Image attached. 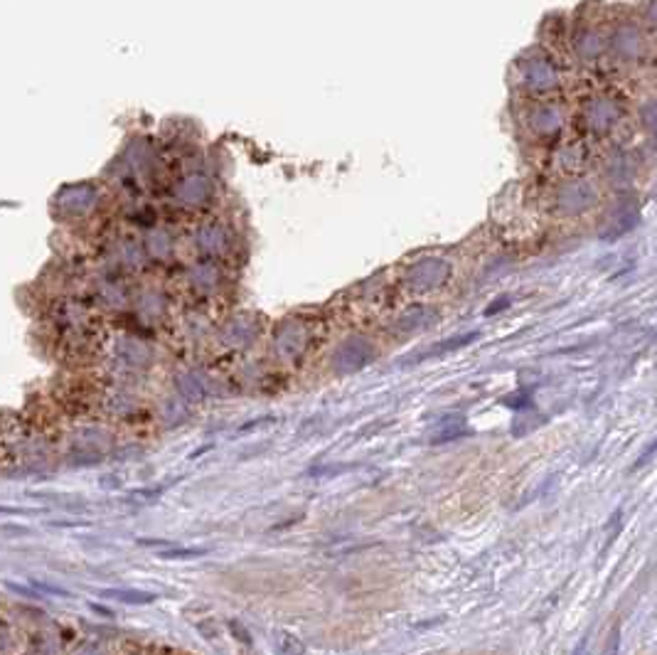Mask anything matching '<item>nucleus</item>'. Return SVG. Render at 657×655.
I'll return each instance as SVG.
<instances>
[{
  "label": "nucleus",
  "mask_w": 657,
  "mask_h": 655,
  "mask_svg": "<svg viewBox=\"0 0 657 655\" xmlns=\"http://www.w3.org/2000/svg\"><path fill=\"white\" fill-rule=\"evenodd\" d=\"M92 608H94V611H97V613H103V616H108V618H111V616H113V613H111V611H106V608H101V606H97V604H92Z\"/></svg>",
  "instance_id": "1a4fd4ad"
},
{
  "label": "nucleus",
  "mask_w": 657,
  "mask_h": 655,
  "mask_svg": "<svg viewBox=\"0 0 657 655\" xmlns=\"http://www.w3.org/2000/svg\"><path fill=\"white\" fill-rule=\"evenodd\" d=\"M465 419H460V424H453L451 429H443V431L433 433L431 436V444H448V441H456L460 439V436H468V429H463Z\"/></svg>",
  "instance_id": "20e7f679"
},
{
  "label": "nucleus",
  "mask_w": 657,
  "mask_h": 655,
  "mask_svg": "<svg viewBox=\"0 0 657 655\" xmlns=\"http://www.w3.org/2000/svg\"><path fill=\"white\" fill-rule=\"evenodd\" d=\"M99 596H113V599H119V602H126V604H153L158 599L156 594H148V591H128V589L101 591Z\"/></svg>",
  "instance_id": "7ed1b4c3"
},
{
  "label": "nucleus",
  "mask_w": 657,
  "mask_h": 655,
  "mask_svg": "<svg viewBox=\"0 0 657 655\" xmlns=\"http://www.w3.org/2000/svg\"><path fill=\"white\" fill-rule=\"evenodd\" d=\"M33 586L38 591H47V594H54V596H69V591L57 589V586H49V584H40V581H33Z\"/></svg>",
  "instance_id": "6e6552de"
},
{
  "label": "nucleus",
  "mask_w": 657,
  "mask_h": 655,
  "mask_svg": "<svg viewBox=\"0 0 657 655\" xmlns=\"http://www.w3.org/2000/svg\"><path fill=\"white\" fill-rule=\"evenodd\" d=\"M446 276H448L446 261L429 259V261H419V264L411 269L409 281H411V286H416V288H419V286L429 288V286H436V283H441Z\"/></svg>",
  "instance_id": "f257e3e1"
},
{
  "label": "nucleus",
  "mask_w": 657,
  "mask_h": 655,
  "mask_svg": "<svg viewBox=\"0 0 657 655\" xmlns=\"http://www.w3.org/2000/svg\"><path fill=\"white\" fill-rule=\"evenodd\" d=\"M205 554H210V549H205V547H192V549L175 547V549H170V552H160L158 554V559H194V557H205Z\"/></svg>",
  "instance_id": "39448f33"
},
{
  "label": "nucleus",
  "mask_w": 657,
  "mask_h": 655,
  "mask_svg": "<svg viewBox=\"0 0 657 655\" xmlns=\"http://www.w3.org/2000/svg\"><path fill=\"white\" fill-rule=\"evenodd\" d=\"M507 306H510V296H500L497 301H492V306L485 308V315H495L497 310H505Z\"/></svg>",
  "instance_id": "0eeeda50"
},
{
  "label": "nucleus",
  "mask_w": 657,
  "mask_h": 655,
  "mask_svg": "<svg viewBox=\"0 0 657 655\" xmlns=\"http://www.w3.org/2000/svg\"><path fill=\"white\" fill-rule=\"evenodd\" d=\"M655 454H657V439L652 441V444L647 446V449L642 451L640 456H638V461H635V463H633V468H631V471H638V468L647 466V463H650V461H652V456H655Z\"/></svg>",
  "instance_id": "423d86ee"
},
{
  "label": "nucleus",
  "mask_w": 657,
  "mask_h": 655,
  "mask_svg": "<svg viewBox=\"0 0 657 655\" xmlns=\"http://www.w3.org/2000/svg\"><path fill=\"white\" fill-rule=\"evenodd\" d=\"M480 338V331H473V333H465V335H456V338H448V340H443V342H438V345H433L431 350L429 352H424L421 355V360H426V358H438V355H446V352H453V350H458V347H465V345H470L473 340H478Z\"/></svg>",
  "instance_id": "f03ea898"
}]
</instances>
